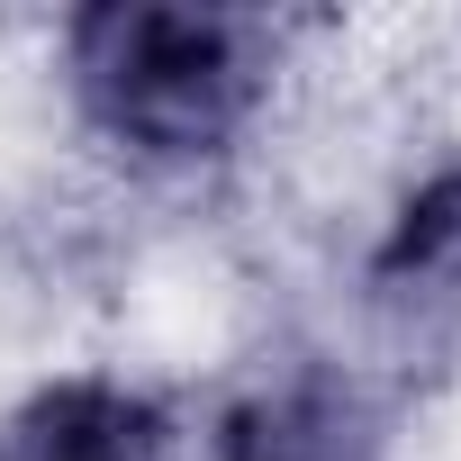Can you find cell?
<instances>
[{
	"instance_id": "cell-1",
	"label": "cell",
	"mask_w": 461,
	"mask_h": 461,
	"mask_svg": "<svg viewBox=\"0 0 461 461\" xmlns=\"http://www.w3.org/2000/svg\"><path fill=\"white\" fill-rule=\"evenodd\" d=\"M64 82L136 163H217L272 91V28L236 10H82L64 28Z\"/></svg>"
},
{
	"instance_id": "cell-2",
	"label": "cell",
	"mask_w": 461,
	"mask_h": 461,
	"mask_svg": "<svg viewBox=\"0 0 461 461\" xmlns=\"http://www.w3.org/2000/svg\"><path fill=\"white\" fill-rule=\"evenodd\" d=\"M0 461H172V416L127 380H55L0 416Z\"/></svg>"
},
{
	"instance_id": "cell-3",
	"label": "cell",
	"mask_w": 461,
	"mask_h": 461,
	"mask_svg": "<svg viewBox=\"0 0 461 461\" xmlns=\"http://www.w3.org/2000/svg\"><path fill=\"white\" fill-rule=\"evenodd\" d=\"M371 452H380L371 407L344 380H317V371L272 380L245 407H226L217 443H208V461H371Z\"/></svg>"
},
{
	"instance_id": "cell-4",
	"label": "cell",
	"mask_w": 461,
	"mask_h": 461,
	"mask_svg": "<svg viewBox=\"0 0 461 461\" xmlns=\"http://www.w3.org/2000/svg\"><path fill=\"white\" fill-rule=\"evenodd\" d=\"M371 281H380L389 308H416V317L461 326V163L434 172V181L398 208V226H389Z\"/></svg>"
}]
</instances>
